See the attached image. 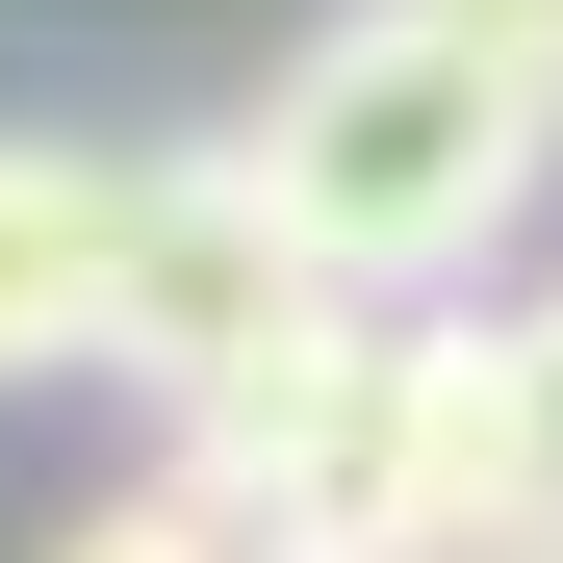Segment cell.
<instances>
[{"label": "cell", "instance_id": "cell-1", "mask_svg": "<svg viewBox=\"0 0 563 563\" xmlns=\"http://www.w3.org/2000/svg\"><path fill=\"white\" fill-rule=\"evenodd\" d=\"M231 154L282 179V231H308L358 308H461V282L512 256V206L563 179V103H538L487 26H435V0H333Z\"/></svg>", "mask_w": 563, "mask_h": 563}, {"label": "cell", "instance_id": "cell-2", "mask_svg": "<svg viewBox=\"0 0 563 563\" xmlns=\"http://www.w3.org/2000/svg\"><path fill=\"white\" fill-rule=\"evenodd\" d=\"M358 333V282L282 231V179L206 129V154H154L129 179V333H103V385L179 435V410H231V385H282V358H333Z\"/></svg>", "mask_w": 563, "mask_h": 563}, {"label": "cell", "instance_id": "cell-3", "mask_svg": "<svg viewBox=\"0 0 563 563\" xmlns=\"http://www.w3.org/2000/svg\"><path fill=\"white\" fill-rule=\"evenodd\" d=\"M129 179H154V154L0 129V385H77V358L129 333Z\"/></svg>", "mask_w": 563, "mask_h": 563}, {"label": "cell", "instance_id": "cell-4", "mask_svg": "<svg viewBox=\"0 0 563 563\" xmlns=\"http://www.w3.org/2000/svg\"><path fill=\"white\" fill-rule=\"evenodd\" d=\"M26 563H256V538H231V512H206V487L154 461V487H103V512H52Z\"/></svg>", "mask_w": 563, "mask_h": 563}, {"label": "cell", "instance_id": "cell-5", "mask_svg": "<svg viewBox=\"0 0 563 563\" xmlns=\"http://www.w3.org/2000/svg\"><path fill=\"white\" fill-rule=\"evenodd\" d=\"M512 385H538V512H563V282L512 308Z\"/></svg>", "mask_w": 563, "mask_h": 563}, {"label": "cell", "instance_id": "cell-6", "mask_svg": "<svg viewBox=\"0 0 563 563\" xmlns=\"http://www.w3.org/2000/svg\"><path fill=\"white\" fill-rule=\"evenodd\" d=\"M435 26H487V52L538 77V103H563V0H435Z\"/></svg>", "mask_w": 563, "mask_h": 563}]
</instances>
